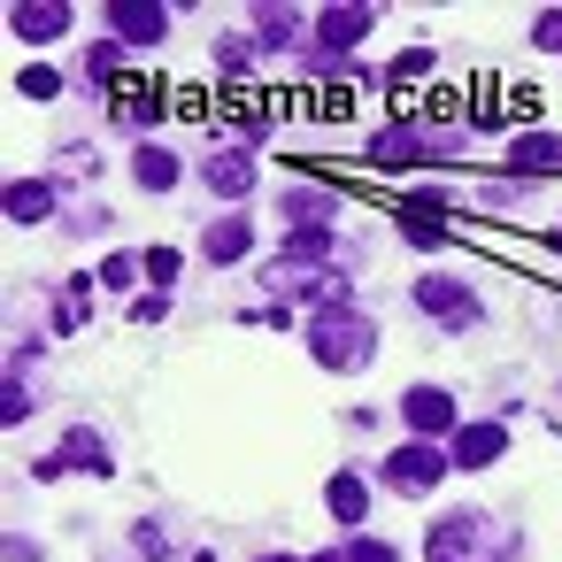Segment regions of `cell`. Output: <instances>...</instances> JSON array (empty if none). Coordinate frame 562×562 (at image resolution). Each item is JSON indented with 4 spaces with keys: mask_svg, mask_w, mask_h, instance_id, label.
<instances>
[{
    "mask_svg": "<svg viewBox=\"0 0 562 562\" xmlns=\"http://www.w3.org/2000/svg\"><path fill=\"white\" fill-rule=\"evenodd\" d=\"M216 63H224V70H232V78H239V70H247V63H255V55H247V40H224V55H216Z\"/></svg>",
    "mask_w": 562,
    "mask_h": 562,
    "instance_id": "83f0119b",
    "label": "cell"
},
{
    "mask_svg": "<svg viewBox=\"0 0 562 562\" xmlns=\"http://www.w3.org/2000/svg\"><path fill=\"white\" fill-rule=\"evenodd\" d=\"M416 308H424V316H439V324H454V331H470V324H477V293H470L462 278H424V285H416Z\"/></svg>",
    "mask_w": 562,
    "mask_h": 562,
    "instance_id": "7a4b0ae2",
    "label": "cell"
},
{
    "mask_svg": "<svg viewBox=\"0 0 562 562\" xmlns=\"http://www.w3.org/2000/svg\"><path fill=\"white\" fill-rule=\"evenodd\" d=\"M63 462H86L93 477H109V454H101V439H93V431H78V424H70V439H63Z\"/></svg>",
    "mask_w": 562,
    "mask_h": 562,
    "instance_id": "ac0fdd59",
    "label": "cell"
},
{
    "mask_svg": "<svg viewBox=\"0 0 562 562\" xmlns=\"http://www.w3.org/2000/svg\"><path fill=\"white\" fill-rule=\"evenodd\" d=\"M324 501H331V516H339V524H362L370 485H362V477H331V485H324Z\"/></svg>",
    "mask_w": 562,
    "mask_h": 562,
    "instance_id": "2e32d148",
    "label": "cell"
},
{
    "mask_svg": "<svg viewBox=\"0 0 562 562\" xmlns=\"http://www.w3.org/2000/svg\"><path fill=\"white\" fill-rule=\"evenodd\" d=\"M278 209H285V224H293V232H324V224H331V209H339V193H316V186H293V193H285Z\"/></svg>",
    "mask_w": 562,
    "mask_h": 562,
    "instance_id": "30bf717a",
    "label": "cell"
},
{
    "mask_svg": "<svg viewBox=\"0 0 562 562\" xmlns=\"http://www.w3.org/2000/svg\"><path fill=\"white\" fill-rule=\"evenodd\" d=\"M101 278H109V285H132V278H139V262H132V255H109V262H101Z\"/></svg>",
    "mask_w": 562,
    "mask_h": 562,
    "instance_id": "4316f807",
    "label": "cell"
},
{
    "mask_svg": "<svg viewBox=\"0 0 562 562\" xmlns=\"http://www.w3.org/2000/svg\"><path fill=\"white\" fill-rule=\"evenodd\" d=\"M501 447H508V424H462L454 431V470H485Z\"/></svg>",
    "mask_w": 562,
    "mask_h": 562,
    "instance_id": "9c48e42d",
    "label": "cell"
},
{
    "mask_svg": "<svg viewBox=\"0 0 562 562\" xmlns=\"http://www.w3.org/2000/svg\"><path fill=\"white\" fill-rule=\"evenodd\" d=\"M255 562H285V554H255Z\"/></svg>",
    "mask_w": 562,
    "mask_h": 562,
    "instance_id": "4dcf8cb0",
    "label": "cell"
},
{
    "mask_svg": "<svg viewBox=\"0 0 562 562\" xmlns=\"http://www.w3.org/2000/svg\"><path fill=\"white\" fill-rule=\"evenodd\" d=\"M401 416H408L416 439H447V431H454V393H439V385H408V393H401Z\"/></svg>",
    "mask_w": 562,
    "mask_h": 562,
    "instance_id": "3957f363",
    "label": "cell"
},
{
    "mask_svg": "<svg viewBox=\"0 0 562 562\" xmlns=\"http://www.w3.org/2000/svg\"><path fill=\"white\" fill-rule=\"evenodd\" d=\"M247 247H255V224H247V216H216V224L201 232V255H209V262H239Z\"/></svg>",
    "mask_w": 562,
    "mask_h": 562,
    "instance_id": "8fae6325",
    "label": "cell"
},
{
    "mask_svg": "<svg viewBox=\"0 0 562 562\" xmlns=\"http://www.w3.org/2000/svg\"><path fill=\"white\" fill-rule=\"evenodd\" d=\"M470 531H477V516H447V524H431V562H477L470 554Z\"/></svg>",
    "mask_w": 562,
    "mask_h": 562,
    "instance_id": "5bb4252c",
    "label": "cell"
},
{
    "mask_svg": "<svg viewBox=\"0 0 562 562\" xmlns=\"http://www.w3.org/2000/svg\"><path fill=\"white\" fill-rule=\"evenodd\" d=\"M55 216V186L47 178H16L9 186V224H47Z\"/></svg>",
    "mask_w": 562,
    "mask_h": 562,
    "instance_id": "4fadbf2b",
    "label": "cell"
},
{
    "mask_svg": "<svg viewBox=\"0 0 562 562\" xmlns=\"http://www.w3.org/2000/svg\"><path fill=\"white\" fill-rule=\"evenodd\" d=\"M308 562H347V554H308Z\"/></svg>",
    "mask_w": 562,
    "mask_h": 562,
    "instance_id": "f546056e",
    "label": "cell"
},
{
    "mask_svg": "<svg viewBox=\"0 0 562 562\" xmlns=\"http://www.w3.org/2000/svg\"><path fill=\"white\" fill-rule=\"evenodd\" d=\"M308 347H316V362H324V370H362V362H370V347H378V324H370V316H355V308H316Z\"/></svg>",
    "mask_w": 562,
    "mask_h": 562,
    "instance_id": "6da1fadb",
    "label": "cell"
},
{
    "mask_svg": "<svg viewBox=\"0 0 562 562\" xmlns=\"http://www.w3.org/2000/svg\"><path fill=\"white\" fill-rule=\"evenodd\" d=\"M431 63H439V55H431V47H408V55H401V63H393V70H385V86H408V78H424V70H431Z\"/></svg>",
    "mask_w": 562,
    "mask_h": 562,
    "instance_id": "7402d4cb",
    "label": "cell"
},
{
    "mask_svg": "<svg viewBox=\"0 0 562 562\" xmlns=\"http://www.w3.org/2000/svg\"><path fill=\"white\" fill-rule=\"evenodd\" d=\"M209 186H216L224 201H239V193H255V162H247V155H216V162H209Z\"/></svg>",
    "mask_w": 562,
    "mask_h": 562,
    "instance_id": "9a60e30c",
    "label": "cell"
},
{
    "mask_svg": "<svg viewBox=\"0 0 562 562\" xmlns=\"http://www.w3.org/2000/svg\"><path fill=\"white\" fill-rule=\"evenodd\" d=\"M439 147H454V139H439V132H408V124H393V132H378V139H370V162H424V155H439Z\"/></svg>",
    "mask_w": 562,
    "mask_h": 562,
    "instance_id": "52a82bcc",
    "label": "cell"
},
{
    "mask_svg": "<svg viewBox=\"0 0 562 562\" xmlns=\"http://www.w3.org/2000/svg\"><path fill=\"white\" fill-rule=\"evenodd\" d=\"M385 477H393L401 493H431V485L447 477V454H439L431 439H416V447H401V454H385Z\"/></svg>",
    "mask_w": 562,
    "mask_h": 562,
    "instance_id": "277c9868",
    "label": "cell"
},
{
    "mask_svg": "<svg viewBox=\"0 0 562 562\" xmlns=\"http://www.w3.org/2000/svg\"><path fill=\"white\" fill-rule=\"evenodd\" d=\"M132 170H139V186H147V193H170V186H178V162H170L162 147H139V155H132Z\"/></svg>",
    "mask_w": 562,
    "mask_h": 562,
    "instance_id": "e0dca14e",
    "label": "cell"
},
{
    "mask_svg": "<svg viewBox=\"0 0 562 562\" xmlns=\"http://www.w3.org/2000/svg\"><path fill=\"white\" fill-rule=\"evenodd\" d=\"M86 293H93V278H78V285H70V301L55 308V324H63V331H78V324L93 316V301H86Z\"/></svg>",
    "mask_w": 562,
    "mask_h": 562,
    "instance_id": "44dd1931",
    "label": "cell"
},
{
    "mask_svg": "<svg viewBox=\"0 0 562 562\" xmlns=\"http://www.w3.org/2000/svg\"><path fill=\"white\" fill-rule=\"evenodd\" d=\"M347 562H393V547H378V539H355V547H347Z\"/></svg>",
    "mask_w": 562,
    "mask_h": 562,
    "instance_id": "f1b7e54d",
    "label": "cell"
},
{
    "mask_svg": "<svg viewBox=\"0 0 562 562\" xmlns=\"http://www.w3.org/2000/svg\"><path fill=\"white\" fill-rule=\"evenodd\" d=\"M24 416H32V393H24V385L9 378V393H0V424H9V431H16Z\"/></svg>",
    "mask_w": 562,
    "mask_h": 562,
    "instance_id": "d4e9b609",
    "label": "cell"
},
{
    "mask_svg": "<svg viewBox=\"0 0 562 562\" xmlns=\"http://www.w3.org/2000/svg\"><path fill=\"white\" fill-rule=\"evenodd\" d=\"M370 24H378V9H324V16H316V55H347V47H362Z\"/></svg>",
    "mask_w": 562,
    "mask_h": 562,
    "instance_id": "5b68a950",
    "label": "cell"
},
{
    "mask_svg": "<svg viewBox=\"0 0 562 562\" xmlns=\"http://www.w3.org/2000/svg\"><path fill=\"white\" fill-rule=\"evenodd\" d=\"M531 47L562 55V9H539V16H531Z\"/></svg>",
    "mask_w": 562,
    "mask_h": 562,
    "instance_id": "603a6c76",
    "label": "cell"
},
{
    "mask_svg": "<svg viewBox=\"0 0 562 562\" xmlns=\"http://www.w3.org/2000/svg\"><path fill=\"white\" fill-rule=\"evenodd\" d=\"M293 24H301V16H293V9H262V16H255V32H262V40H285V32H293Z\"/></svg>",
    "mask_w": 562,
    "mask_h": 562,
    "instance_id": "484cf974",
    "label": "cell"
},
{
    "mask_svg": "<svg viewBox=\"0 0 562 562\" xmlns=\"http://www.w3.org/2000/svg\"><path fill=\"white\" fill-rule=\"evenodd\" d=\"M508 170H524V178H547V170H562V139H554V132L508 139Z\"/></svg>",
    "mask_w": 562,
    "mask_h": 562,
    "instance_id": "7c38bea8",
    "label": "cell"
},
{
    "mask_svg": "<svg viewBox=\"0 0 562 562\" xmlns=\"http://www.w3.org/2000/svg\"><path fill=\"white\" fill-rule=\"evenodd\" d=\"M178 270H186L178 247H147V278H155V285H178Z\"/></svg>",
    "mask_w": 562,
    "mask_h": 562,
    "instance_id": "cb8c5ba5",
    "label": "cell"
},
{
    "mask_svg": "<svg viewBox=\"0 0 562 562\" xmlns=\"http://www.w3.org/2000/svg\"><path fill=\"white\" fill-rule=\"evenodd\" d=\"M16 93H24V101H55V93H63V70L32 63V70H16Z\"/></svg>",
    "mask_w": 562,
    "mask_h": 562,
    "instance_id": "d6986e66",
    "label": "cell"
},
{
    "mask_svg": "<svg viewBox=\"0 0 562 562\" xmlns=\"http://www.w3.org/2000/svg\"><path fill=\"white\" fill-rule=\"evenodd\" d=\"M9 32L16 40H63L70 9H63V0H24V9H9Z\"/></svg>",
    "mask_w": 562,
    "mask_h": 562,
    "instance_id": "ba28073f",
    "label": "cell"
},
{
    "mask_svg": "<svg viewBox=\"0 0 562 562\" xmlns=\"http://www.w3.org/2000/svg\"><path fill=\"white\" fill-rule=\"evenodd\" d=\"M109 24H116V40L132 47H155L162 40V24H170V9H162V0H116V9H109Z\"/></svg>",
    "mask_w": 562,
    "mask_h": 562,
    "instance_id": "8992f818",
    "label": "cell"
},
{
    "mask_svg": "<svg viewBox=\"0 0 562 562\" xmlns=\"http://www.w3.org/2000/svg\"><path fill=\"white\" fill-rule=\"evenodd\" d=\"M401 232H408V247H447V216H416V209H401Z\"/></svg>",
    "mask_w": 562,
    "mask_h": 562,
    "instance_id": "ffe728a7",
    "label": "cell"
}]
</instances>
